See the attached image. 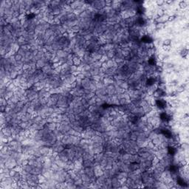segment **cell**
<instances>
[{
	"label": "cell",
	"mask_w": 189,
	"mask_h": 189,
	"mask_svg": "<svg viewBox=\"0 0 189 189\" xmlns=\"http://www.w3.org/2000/svg\"><path fill=\"white\" fill-rule=\"evenodd\" d=\"M90 85H91V79L85 78L81 81V86L82 88L84 90H90Z\"/></svg>",
	"instance_id": "8992f818"
},
{
	"label": "cell",
	"mask_w": 189,
	"mask_h": 189,
	"mask_svg": "<svg viewBox=\"0 0 189 189\" xmlns=\"http://www.w3.org/2000/svg\"><path fill=\"white\" fill-rule=\"evenodd\" d=\"M48 62L45 58H43V59H38L36 63V69H41V68L45 66L46 64V63Z\"/></svg>",
	"instance_id": "4fadbf2b"
},
{
	"label": "cell",
	"mask_w": 189,
	"mask_h": 189,
	"mask_svg": "<svg viewBox=\"0 0 189 189\" xmlns=\"http://www.w3.org/2000/svg\"><path fill=\"white\" fill-rule=\"evenodd\" d=\"M181 149L182 150V151H184V150H187L188 149V144L187 143H183V144H182V146H181Z\"/></svg>",
	"instance_id": "6125c7cd"
},
{
	"label": "cell",
	"mask_w": 189,
	"mask_h": 189,
	"mask_svg": "<svg viewBox=\"0 0 189 189\" xmlns=\"http://www.w3.org/2000/svg\"><path fill=\"white\" fill-rule=\"evenodd\" d=\"M106 92L109 95H114L116 94V88L113 84L106 86Z\"/></svg>",
	"instance_id": "8fae6325"
},
{
	"label": "cell",
	"mask_w": 189,
	"mask_h": 189,
	"mask_svg": "<svg viewBox=\"0 0 189 189\" xmlns=\"http://www.w3.org/2000/svg\"><path fill=\"white\" fill-rule=\"evenodd\" d=\"M103 47L105 49V50L107 52V51H109V50H114V44H113V43L106 44V45H104Z\"/></svg>",
	"instance_id": "1f68e13d"
},
{
	"label": "cell",
	"mask_w": 189,
	"mask_h": 189,
	"mask_svg": "<svg viewBox=\"0 0 189 189\" xmlns=\"http://www.w3.org/2000/svg\"><path fill=\"white\" fill-rule=\"evenodd\" d=\"M97 43L98 44V45L100 46V47H103L104 45H106V40L103 37V36H99V38H98V41H97Z\"/></svg>",
	"instance_id": "836d02e7"
},
{
	"label": "cell",
	"mask_w": 189,
	"mask_h": 189,
	"mask_svg": "<svg viewBox=\"0 0 189 189\" xmlns=\"http://www.w3.org/2000/svg\"><path fill=\"white\" fill-rule=\"evenodd\" d=\"M132 114H133L135 116H136L137 118H143L146 115L142 107H135V109L132 111Z\"/></svg>",
	"instance_id": "277c9868"
},
{
	"label": "cell",
	"mask_w": 189,
	"mask_h": 189,
	"mask_svg": "<svg viewBox=\"0 0 189 189\" xmlns=\"http://www.w3.org/2000/svg\"><path fill=\"white\" fill-rule=\"evenodd\" d=\"M17 171L16 170V168H10V172H9V175H10V177H13L14 176L16 175V174H17Z\"/></svg>",
	"instance_id": "681fc988"
},
{
	"label": "cell",
	"mask_w": 189,
	"mask_h": 189,
	"mask_svg": "<svg viewBox=\"0 0 189 189\" xmlns=\"http://www.w3.org/2000/svg\"><path fill=\"white\" fill-rule=\"evenodd\" d=\"M24 63L22 61H16V64H15V66L17 67V68H19V69H22L23 68V66H24Z\"/></svg>",
	"instance_id": "11a10c76"
},
{
	"label": "cell",
	"mask_w": 189,
	"mask_h": 189,
	"mask_svg": "<svg viewBox=\"0 0 189 189\" xmlns=\"http://www.w3.org/2000/svg\"><path fill=\"white\" fill-rule=\"evenodd\" d=\"M45 128H47L49 130L52 131V132H53V131L55 129H56L58 128V126H57V123H47L45 124V126H44Z\"/></svg>",
	"instance_id": "44dd1931"
},
{
	"label": "cell",
	"mask_w": 189,
	"mask_h": 189,
	"mask_svg": "<svg viewBox=\"0 0 189 189\" xmlns=\"http://www.w3.org/2000/svg\"><path fill=\"white\" fill-rule=\"evenodd\" d=\"M55 34V33H54V31L53 30H51V29L50 28V29H48V30H47L46 31H45V35L46 36H47L48 37H51L52 36H53Z\"/></svg>",
	"instance_id": "816d5d0a"
},
{
	"label": "cell",
	"mask_w": 189,
	"mask_h": 189,
	"mask_svg": "<svg viewBox=\"0 0 189 189\" xmlns=\"http://www.w3.org/2000/svg\"><path fill=\"white\" fill-rule=\"evenodd\" d=\"M42 120H43V118L41 117V116L36 114V115L33 116V118L31 119V121L33 123H41Z\"/></svg>",
	"instance_id": "4316f807"
},
{
	"label": "cell",
	"mask_w": 189,
	"mask_h": 189,
	"mask_svg": "<svg viewBox=\"0 0 189 189\" xmlns=\"http://www.w3.org/2000/svg\"><path fill=\"white\" fill-rule=\"evenodd\" d=\"M163 44L164 46H170L171 44V40L167 38V39H165L163 41Z\"/></svg>",
	"instance_id": "6f0895ef"
},
{
	"label": "cell",
	"mask_w": 189,
	"mask_h": 189,
	"mask_svg": "<svg viewBox=\"0 0 189 189\" xmlns=\"http://www.w3.org/2000/svg\"><path fill=\"white\" fill-rule=\"evenodd\" d=\"M81 180L83 181H90V182H91V178L88 175H86L85 173L83 174L82 175H81Z\"/></svg>",
	"instance_id": "bcb514c9"
},
{
	"label": "cell",
	"mask_w": 189,
	"mask_h": 189,
	"mask_svg": "<svg viewBox=\"0 0 189 189\" xmlns=\"http://www.w3.org/2000/svg\"><path fill=\"white\" fill-rule=\"evenodd\" d=\"M95 96L98 97V98H102L104 96H105L106 95H107L106 92V86H104V88H101V89H98L95 92Z\"/></svg>",
	"instance_id": "52a82bcc"
},
{
	"label": "cell",
	"mask_w": 189,
	"mask_h": 189,
	"mask_svg": "<svg viewBox=\"0 0 189 189\" xmlns=\"http://www.w3.org/2000/svg\"><path fill=\"white\" fill-rule=\"evenodd\" d=\"M0 106H8L7 99L1 98V99H0Z\"/></svg>",
	"instance_id": "db71d44e"
},
{
	"label": "cell",
	"mask_w": 189,
	"mask_h": 189,
	"mask_svg": "<svg viewBox=\"0 0 189 189\" xmlns=\"http://www.w3.org/2000/svg\"><path fill=\"white\" fill-rule=\"evenodd\" d=\"M92 141L95 143H98V144H100V145H104V140L102 138V137H101L100 135H95V136H93L92 138Z\"/></svg>",
	"instance_id": "30bf717a"
},
{
	"label": "cell",
	"mask_w": 189,
	"mask_h": 189,
	"mask_svg": "<svg viewBox=\"0 0 189 189\" xmlns=\"http://www.w3.org/2000/svg\"><path fill=\"white\" fill-rule=\"evenodd\" d=\"M72 61H73V64L78 67L81 64V58L77 55L76 54H74L73 59H72Z\"/></svg>",
	"instance_id": "d6986e66"
},
{
	"label": "cell",
	"mask_w": 189,
	"mask_h": 189,
	"mask_svg": "<svg viewBox=\"0 0 189 189\" xmlns=\"http://www.w3.org/2000/svg\"><path fill=\"white\" fill-rule=\"evenodd\" d=\"M139 134H140V132L138 131H133V132H131L129 133V139L131 140H136Z\"/></svg>",
	"instance_id": "603a6c76"
},
{
	"label": "cell",
	"mask_w": 189,
	"mask_h": 189,
	"mask_svg": "<svg viewBox=\"0 0 189 189\" xmlns=\"http://www.w3.org/2000/svg\"><path fill=\"white\" fill-rule=\"evenodd\" d=\"M69 55V54L67 51H65L64 50H63V49H61V50H59L56 51V55L59 57V59H63V58H67Z\"/></svg>",
	"instance_id": "5bb4252c"
},
{
	"label": "cell",
	"mask_w": 189,
	"mask_h": 189,
	"mask_svg": "<svg viewBox=\"0 0 189 189\" xmlns=\"http://www.w3.org/2000/svg\"><path fill=\"white\" fill-rule=\"evenodd\" d=\"M92 151H93L95 154H99V153H102V152L104 151V147L103 145H99V146H98L92 147Z\"/></svg>",
	"instance_id": "2e32d148"
},
{
	"label": "cell",
	"mask_w": 189,
	"mask_h": 189,
	"mask_svg": "<svg viewBox=\"0 0 189 189\" xmlns=\"http://www.w3.org/2000/svg\"><path fill=\"white\" fill-rule=\"evenodd\" d=\"M87 103H88V105L90 106L95 105L96 104V96H94L92 98H90V100H87Z\"/></svg>",
	"instance_id": "ab89813d"
},
{
	"label": "cell",
	"mask_w": 189,
	"mask_h": 189,
	"mask_svg": "<svg viewBox=\"0 0 189 189\" xmlns=\"http://www.w3.org/2000/svg\"><path fill=\"white\" fill-rule=\"evenodd\" d=\"M187 3L188 2H185V1H182V2H180V4H179V6L180 8H185L187 7Z\"/></svg>",
	"instance_id": "91938a15"
},
{
	"label": "cell",
	"mask_w": 189,
	"mask_h": 189,
	"mask_svg": "<svg viewBox=\"0 0 189 189\" xmlns=\"http://www.w3.org/2000/svg\"><path fill=\"white\" fill-rule=\"evenodd\" d=\"M81 137L73 136V141H72V144H74L75 146H78L80 143H81Z\"/></svg>",
	"instance_id": "8d00e7d4"
},
{
	"label": "cell",
	"mask_w": 189,
	"mask_h": 189,
	"mask_svg": "<svg viewBox=\"0 0 189 189\" xmlns=\"http://www.w3.org/2000/svg\"><path fill=\"white\" fill-rule=\"evenodd\" d=\"M120 86L121 87V88H122L123 90H124L126 91V90H127L129 89V83H128L127 81H122L121 83Z\"/></svg>",
	"instance_id": "d590c367"
},
{
	"label": "cell",
	"mask_w": 189,
	"mask_h": 189,
	"mask_svg": "<svg viewBox=\"0 0 189 189\" xmlns=\"http://www.w3.org/2000/svg\"><path fill=\"white\" fill-rule=\"evenodd\" d=\"M78 71V67L77 66H76V65H72V66H70V68H69V72H71L72 74H73V73H75L76 72H77Z\"/></svg>",
	"instance_id": "f907efd6"
},
{
	"label": "cell",
	"mask_w": 189,
	"mask_h": 189,
	"mask_svg": "<svg viewBox=\"0 0 189 189\" xmlns=\"http://www.w3.org/2000/svg\"><path fill=\"white\" fill-rule=\"evenodd\" d=\"M63 169L62 168H61L59 166H58L55 163H53L52 166H51V170H53V171H59L60 170Z\"/></svg>",
	"instance_id": "60d3db41"
},
{
	"label": "cell",
	"mask_w": 189,
	"mask_h": 189,
	"mask_svg": "<svg viewBox=\"0 0 189 189\" xmlns=\"http://www.w3.org/2000/svg\"><path fill=\"white\" fill-rule=\"evenodd\" d=\"M111 181H112V188H121V181L116 177H113L111 178Z\"/></svg>",
	"instance_id": "5b68a950"
},
{
	"label": "cell",
	"mask_w": 189,
	"mask_h": 189,
	"mask_svg": "<svg viewBox=\"0 0 189 189\" xmlns=\"http://www.w3.org/2000/svg\"><path fill=\"white\" fill-rule=\"evenodd\" d=\"M22 170L28 172V173H31L32 171V169L33 168V166H31L30 164H26V165H23L22 166Z\"/></svg>",
	"instance_id": "e575fe53"
},
{
	"label": "cell",
	"mask_w": 189,
	"mask_h": 189,
	"mask_svg": "<svg viewBox=\"0 0 189 189\" xmlns=\"http://www.w3.org/2000/svg\"><path fill=\"white\" fill-rule=\"evenodd\" d=\"M106 65H107L108 68H111V67H118L117 64H116V62L114 61V59H108L106 61Z\"/></svg>",
	"instance_id": "4dcf8cb0"
},
{
	"label": "cell",
	"mask_w": 189,
	"mask_h": 189,
	"mask_svg": "<svg viewBox=\"0 0 189 189\" xmlns=\"http://www.w3.org/2000/svg\"><path fill=\"white\" fill-rule=\"evenodd\" d=\"M13 178L14 182H17V183H19L21 180H23L22 175V174H21L20 172H17V174H16V175L14 176Z\"/></svg>",
	"instance_id": "d6a6232c"
},
{
	"label": "cell",
	"mask_w": 189,
	"mask_h": 189,
	"mask_svg": "<svg viewBox=\"0 0 189 189\" xmlns=\"http://www.w3.org/2000/svg\"><path fill=\"white\" fill-rule=\"evenodd\" d=\"M14 58H15V59H16V61H20L22 60L23 56L19 55V54H18L17 53H16L15 54H14Z\"/></svg>",
	"instance_id": "f5cc1de1"
},
{
	"label": "cell",
	"mask_w": 189,
	"mask_h": 189,
	"mask_svg": "<svg viewBox=\"0 0 189 189\" xmlns=\"http://www.w3.org/2000/svg\"><path fill=\"white\" fill-rule=\"evenodd\" d=\"M16 42L18 43V45H19L20 47H22V46H23V45H27V44H28V41H27L26 40V38H24L23 36H20V37L17 38Z\"/></svg>",
	"instance_id": "ffe728a7"
},
{
	"label": "cell",
	"mask_w": 189,
	"mask_h": 189,
	"mask_svg": "<svg viewBox=\"0 0 189 189\" xmlns=\"http://www.w3.org/2000/svg\"><path fill=\"white\" fill-rule=\"evenodd\" d=\"M5 166L9 168H14L15 167H16L17 163H16V159L13 158V157H8L6 159V162H5Z\"/></svg>",
	"instance_id": "3957f363"
},
{
	"label": "cell",
	"mask_w": 189,
	"mask_h": 189,
	"mask_svg": "<svg viewBox=\"0 0 189 189\" xmlns=\"http://www.w3.org/2000/svg\"><path fill=\"white\" fill-rule=\"evenodd\" d=\"M165 2H165V1H163V0H158V1L156 2V4L157 5V6L161 7V6H162Z\"/></svg>",
	"instance_id": "94428289"
},
{
	"label": "cell",
	"mask_w": 189,
	"mask_h": 189,
	"mask_svg": "<svg viewBox=\"0 0 189 189\" xmlns=\"http://www.w3.org/2000/svg\"><path fill=\"white\" fill-rule=\"evenodd\" d=\"M116 177H117L121 181H125V180L128 178V173L126 172V171H120L117 174Z\"/></svg>",
	"instance_id": "7c38bea8"
},
{
	"label": "cell",
	"mask_w": 189,
	"mask_h": 189,
	"mask_svg": "<svg viewBox=\"0 0 189 189\" xmlns=\"http://www.w3.org/2000/svg\"><path fill=\"white\" fill-rule=\"evenodd\" d=\"M142 108H143V111L145 112V113H146V114L150 113V112L153 110V106H152L149 103H148L147 104H146L144 106H143Z\"/></svg>",
	"instance_id": "7402d4cb"
},
{
	"label": "cell",
	"mask_w": 189,
	"mask_h": 189,
	"mask_svg": "<svg viewBox=\"0 0 189 189\" xmlns=\"http://www.w3.org/2000/svg\"><path fill=\"white\" fill-rule=\"evenodd\" d=\"M82 158H83V160H85V159H90L94 158V155H92V154L91 153H90V152L83 151Z\"/></svg>",
	"instance_id": "83f0119b"
},
{
	"label": "cell",
	"mask_w": 189,
	"mask_h": 189,
	"mask_svg": "<svg viewBox=\"0 0 189 189\" xmlns=\"http://www.w3.org/2000/svg\"><path fill=\"white\" fill-rule=\"evenodd\" d=\"M97 52H98L100 55H102V56L106 55V51L105 50V49L104 48V47H100L99 49L97 50Z\"/></svg>",
	"instance_id": "ee69618b"
},
{
	"label": "cell",
	"mask_w": 189,
	"mask_h": 189,
	"mask_svg": "<svg viewBox=\"0 0 189 189\" xmlns=\"http://www.w3.org/2000/svg\"><path fill=\"white\" fill-rule=\"evenodd\" d=\"M57 106H59L60 108H66L69 106V104H68V98L67 97H64V96H60L59 100H58Z\"/></svg>",
	"instance_id": "7a4b0ae2"
},
{
	"label": "cell",
	"mask_w": 189,
	"mask_h": 189,
	"mask_svg": "<svg viewBox=\"0 0 189 189\" xmlns=\"http://www.w3.org/2000/svg\"><path fill=\"white\" fill-rule=\"evenodd\" d=\"M66 64H67L69 66H72V65H73V61H72V59H67Z\"/></svg>",
	"instance_id": "be15d7a7"
},
{
	"label": "cell",
	"mask_w": 189,
	"mask_h": 189,
	"mask_svg": "<svg viewBox=\"0 0 189 189\" xmlns=\"http://www.w3.org/2000/svg\"><path fill=\"white\" fill-rule=\"evenodd\" d=\"M103 81H104V84L106 86H109V85L113 84V83L114 81V78L113 76H106L105 75Z\"/></svg>",
	"instance_id": "9c48e42d"
},
{
	"label": "cell",
	"mask_w": 189,
	"mask_h": 189,
	"mask_svg": "<svg viewBox=\"0 0 189 189\" xmlns=\"http://www.w3.org/2000/svg\"><path fill=\"white\" fill-rule=\"evenodd\" d=\"M67 20L68 21H75L78 19V16L76 14H75L73 12L72 13H69L67 14Z\"/></svg>",
	"instance_id": "cb8c5ba5"
},
{
	"label": "cell",
	"mask_w": 189,
	"mask_h": 189,
	"mask_svg": "<svg viewBox=\"0 0 189 189\" xmlns=\"http://www.w3.org/2000/svg\"><path fill=\"white\" fill-rule=\"evenodd\" d=\"M91 69L95 68V69H100L102 67V62L100 61H95L92 64H90Z\"/></svg>",
	"instance_id": "d4e9b609"
},
{
	"label": "cell",
	"mask_w": 189,
	"mask_h": 189,
	"mask_svg": "<svg viewBox=\"0 0 189 189\" xmlns=\"http://www.w3.org/2000/svg\"><path fill=\"white\" fill-rule=\"evenodd\" d=\"M27 50H25L24 49H23V48H22V47H20L19 50H18V51L16 52L18 54H19V55H22L23 57H24L25 56V55H26V53H27Z\"/></svg>",
	"instance_id": "c3c4849f"
},
{
	"label": "cell",
	"mask_w": 189,
	"mask_h": 189,
	"mask_svg": "<svg viewBox=\"0 0 189 189\" xmlns=\"http://www.w3.org/2000/svg\"><path fill=\"white\" fill-rule=\"evenodd\" d=\"M12 24V26H13V27L14 30H18V29H21L22 27V22H21L20 20L18 21V22H15V23H13V24Z\"/></svg>",
	"instance_id": "74e56055"
},
{
	"label": "cell",
	"mask_w": 189,
	"mask_h": 189,
	"mask_svg": "<svg viewBox=\"0 0 189 189\" xmlns=\"http://www.w3.org/2000/svg\"><path fill=\"white\" fill-rule=\"evenodd\" d=\"M84 171L86 175H88L90 178L95 177V171H94V168L92 167L84 168Z\"/></svg>",
	"instance_id": "9a60e30c"
},
{
	"label": "cell",
	"mask_w": 189,
	"mask_h": 189,
	"mask_svg": "<svg viewBox=\"0 0 189 189\" xmlns=\"http://www.w3.org/2000/svg\"><path fill=\"white\" fill-rule=\"evenodd\" d=\"M106 7V3L104 0H93L90 8H95L98 10H100Z\"/></svg>",
	"instance_id": "6da1fadb"
},
{
	"label": "cell",
	"mask_w": 189,
	"mask_h": 189,
	"mask_svg": "<svg viewBox=\"0 0 189 189\" xmlns=\"http://www.w3.org/2000/svg\"><path fill=\"white\" fill-rule=\"evenodd\" d=\"M68 119H69V121L72 123H73L76 121V115L74 114V113H70V114H68Z\"/></svg>",
	"instance_id": "b9f144b4"
},
{
	"label": "cell",
	"mask_w": 189,
	"mask_h": 189,
	"mask_svg": "<svg viewBox=\"0 0 189 189\" xmlns=\"http://www.w3.org/2000/svg\"><path fill=\"white\" fill-rule=\"evenodd\" d=\"M90 73L92 75V76H98L100 74V69H95V68H92L90 69Z\"/></svg>",
	"instance_id": "f35d334b"
},
{
	"label": "cell",
	"mask_w": 189,
	"mask_h": 189,
	"mask_svg": "<svg viewBox=\"0 0 189 189\" xmlns=\"http://www.w3.org/2000/svg\"><path fill=\"white\" fill-rule=\"evenodd\" d=\"M166 27L165 23H156L155 24V29L157 30H163Z\"/></svg>",
	"instance_id": "7bdbcfd3"
},
{
	"label": "cell",
	"mask_w": 189,
	"mask_h": 189,
	"mask_svg": "<svg viewBox=\"0 0 189 189\" xmlns=\"http://www.w3.org/2000/svg\"><path fill=\"white\" fill-rule=\"evenodd\" d=\"M115 56V51L114 50L107 51L106 53V57L108 59H114Z\"/></svg>",
	"instance_id": "f1b7e54d"
},
{
	"label": "cell",
	"mask_w": 189,
	"mask_h": 189,
	"mask_svg": "<svg viewBox=\"0 0 189 189\" xmlns=\"http://www.w3.org/2000/svg\"><path fill=\"white\" fill-rule=\"evenodd\" d=\"M59 61H60V59L59 57H58L57 55H55V56H54L53 59H52V60L50 61L53 64H55V63H59Z\"/></svg>",
	"instance_id": "9f6ffc18"
},
{
	"label": "cell",
	"mask_w": 189,
	"mask_h": 189,
	"mask_svg": "<svg viewBox=\"0 0 189 189\" xmlns=\"http://www.w3.org/2000/svg\"><path fill=\"white\" fill-rule=\"evenodd\" d=\"M106 177L103 174V175L99 176V177H97V179H96V183H97L98 185H100V186H103V185H104L105 182H106Z\"/></svg>",
	"instance_id": "e0dca14e"
},
{
	"label": "cell",
	"mask_w": 189,
	"mask_h": 189,
	"mask_svg": "<svg viewBox=\"0 0 189 189\" xmlns=\"http://www.w3.org/2000/svg\"><path fill=\"white\" fill-rule=\"evenodd\" d=\"M96 86H97V90H98V89L104 88V86H106V85L104 84V83L103 81H98V82H96Z\"/></svg>",
	"instance_id": "7dc6e473"
},
{
	"label": "cell",
	"mask_w": 189,
	"mask_h": 189,
	"mask_svg": "<svg viewBox=\"0 0 189 189\" xmlns=\"http://www.w3.org/2000/svg\"><path fill=\"white\" fill-rule=\"evenodd\" d=\"M95 171V177H99V176H101L103 175V172H104V170L102 168L100 169H96V170H94Z\"/></svg>",
	"instance_id": "f6af8a7d"
},
{
	"label": "cell",
	"mask_w": 189,
	"mask_h": 189,
	"mask_svg": "<svg viewBox=\"0 0 189 189\" xmlns=\"http://www.w3.org/2000/svg\"><path fill=\"white\" fill-rule=\"evenodd\" d=\"M19 70H12L10 72V78L11 80L16 79L19 76Z\"/></svg>",
	"instance_id": "f546056e"
},
{
	"label": "cell",
	"mask_w": 189,
	"mask_h": 189,
	"mask_svg": "<svg viewBox=\"0 0 189 189\" xmlns=\"http://www.w3.org/2000/svg\"><path fill=\"white\" fill-rule=\"evenodd\" d=\"M81 61L86 64L90 65L95 61V60L92 59L90 55H83V57L81 58Z\"/></svg>",
	"instance_id": "ba28073f"
},
{
	"label": "cell",
	"mask_w": 189,
	"mask_h": 189,
	"mask_svg": "<svg viewBox=\"0 0 189 189\" xmlns=\"http://www.w3.org/2000/svg\"><path fill=\"white\" fill-rule=\"evenodd\" d=\"M126 185L128 186V188H137V185L135 182V181L132 179L130 178H127L126 180Z\"/></svg>",
	"instance_id": "ac0fdd59"
},
{
	"label": "cell",
	"mask_w": 189,
	"mask_h": 189,
	"mask_svg": "<svg viewBox=\"0 0 189 189\" xmlns=\"http://www.w3.org/2000/svg\"><path fill=\"white\" fill-rule=\"evenodd\" d=\"M90 55L95 61H100L101 59H102V55H100L98 52H93L91 53Z\"/></svg>",
	"instance_id": "484cf974"
},
{
	"label": "cell",
	"mask_w": 189,
	"mask_h": 189,
	"mask_svg": "<svg viewBox=\"0 0 189 189\" xmlns=\"http://www.w3.org/2000/svg\"><path fill=\"white\" fill-rule=\"evenodd\" d=\"M103 174L106 178H110V174H109V169H104Z\"/></svg>",
	"instance_id": "680465c9"
}]
</instances>
